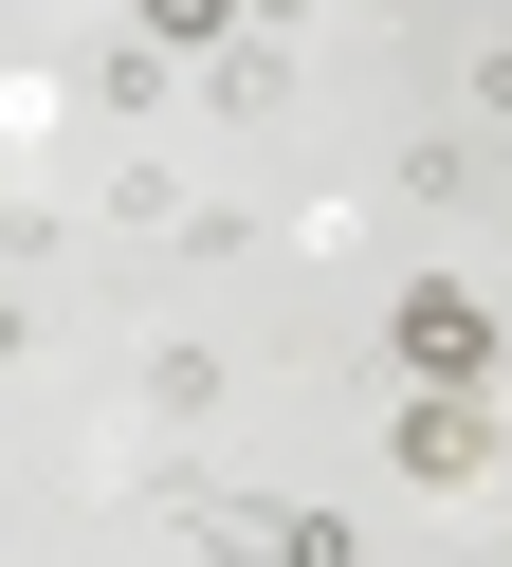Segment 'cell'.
Returning <instances> with one entry per match:
<instances>
[{"instance_id": "3957f363", "label": "cell", "mask_w": 512, "mask_h": 567, "mask_svg": "<svg viewBox=\"0 0 512 567\" xmlns=\"http://www.w3.org/2000/svg\"><path fill=\"white\" fill-rule=\"evenodd\" d=\"M129 403H146V421H219V348H146Z\"/></svg>"}, {"instance_id": "6da1fadb", "label": "cell", "mask_w": 512, "mask_h": 567, "mask_svg": "<svg viewBox=\"0 0 512 567\" xmlns=\"http://www.w3.org/2000/svg\"><path fill=\"white\" fill-rule=\"evenodd\" d=\"M385 348H402L421 384H494V293H475V275H402Z\"/></svg>"}, {"instance_id": "5b68a950", "label": "cell", "mask_w": 512, "mask_h": 567, "mask_svg": "<svg viewBox=\"0 0 512 567\" xmlns=\"http://www.w3.org/2000/svg\"><path fill=\"white\" fill-rule=\"evenodd\" d=\"M256 549H275V567H366V549H348V513H256Z\"/></svg>"}, {"instance_id": "52a82bcc", "label": "cell", "mask_w": 512, "mask_h": 567, "mask_svg": "<svg viewBox=\"0 0 512 567\" xmlns=\"http://www.w3.org/2000/svg\"><path fill=\"white\" fill-rule=\"evenodd\" d=\"M0 457H19V421H0Z\"/></svg>"}, {"instance_id": "7a4b0ae2", "label": "cell", "mask_w": 512, "mask_h": 567, "mask_svg": "<svg viewBox=\"0 0 512 567\" xmlns=\"http://www.w3.org/2000/svg\"><path fill=\"white\" fill-rule=\"evenodd\" d=\"M385 440H402V476H421V494H475V476H494V403H475V384H421Z\"/></svg>"}, {"instance_id": "8992f818", "label": "cell", "mask_w": 512, "mask_h": 567, "mask_svg": "<svg viewBox=\"0 0 512 567\" xmlns=\"http://www.w3.org/2000/svg\"><path fill=\"white\" fill-rule=\"evenodd\" d=\"M37 348H55V330H37V311H19V293H0V367H37Z\"/></svg>"}, {"instance_id": "ba28073f", "label": "cell", "mask_w": 512, "mask_h": 567, "mask_svg": "<svg viewBox=\"0 0 512 567\" xmlns=\"http://www.w3.org/2000/svg\"><path fill=\"white\" fill-rule=\"evenodd\" d=\"M37 567H55V549H37Z\"/></svg>"}, {"instance_id": "277c9868", "label": "cell", "mask_w": 512, "mask_h": 567, "mask_svg": "<svg viewBox=\"0 0 512 567\" xmlns=\"http://www.w3.org/2000/svg\"><path fill=\"white\" fill-rule=\"evenodd\" d=\"M146 19V55H219V38H256V0H129Z\"/></svg>"}]
</instances>
